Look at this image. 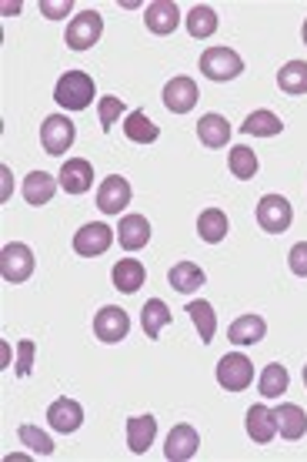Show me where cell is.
I'll list each match as a JSON object with an SVG mask.
<instances>
[{"instance_id":"1","label":"cell","mask_w":307,"mask_h":462,"mask_svg":"<svg viewBox=\"0 0 307 462\" xmlns=\"http://www.w3.org/2000/svg\"><path fill=\"white\" fill-rule=\"evenodd\" d=\"M54 101L68 111H84L94 101V78L87 70H68L54 88Z\"/></svg>"},{"instance_id":"2","label":"cell","mask_w":307,"mask_h":462,"mask_svg":"<svg viewBox=\"0 0 307 462\" xmlns=\"http://www.w3.org/2000/svg\"><path fill=\"white\" fill-rule=\"evenodd\" d=\"M240 70H244V60L230 47H207L204 54H201V74H204L207 81H234Z\"/></svg>"},{"instance_id":"3","label":"cell","mask_w":307,"mask_h":462,"mask_svg":"<svg viewBox=\"0 0 307 462\" xmlns=\"http://www.w3.org/2000/svg\"><path fill=\"white\" fill-rule=\"evenodd\" d=\"M0 275H4V282H11V285L27 282V278L34 275V252L23 242L4 245V252H0Z\"/></svg>"},{"instance_id":"4","label":"cell","mask_w":307,"mask_h":462,"mask_svg":"<svg viewBox=\"0 0 307 462\" xmlns=\"http://www.w3.org/2000/svg\"><path fill=\"white\" fill-rule=\"evenodd\" d=\"M294 221V208L284 195H264L261 205H257V225H261L267 235H284Z\"/></svg>"},{"instance_id":"5","label":"cell","mask_w":307,"mask_h":462,"mask_svg":"<svg viewBox=\"0 0 307 462\" xmlns=\"http://www.w3.org/2000/svg\"><path fill=\"white\" fill-rule=\"evenodd\" d=\"M217 382H221V389H228V393H244L250 382H254V365H250L248 356H240V352H230L217 362Z\"/></svg>"},{"instance_id":"6","label":"cell","mask_w":307,"mask_h":462,"mask_svg":"<svg viewBox=\"0 0 307 462\" xmlns=\"http://www.w3.org/2000/svg\"><path fill=\"white\" fill-rule=\"evenodd\" d=\"M74 138H77V131H74V121H70L68 115L44 117V125H41V144H44L47 154H54V158H58V154L70 151Z\"/></svg>"},{"instance_id":"7","label":"cell","mask_w":307,"mask_h":462,"mask_svg":"<svg viewBox=\"0 0 307 462\" xmlns=\"http://www.w3.org/2000/svg\"><path fill=\"white\" fill-rule=\"evenodd\" d=\"M101 34H104V17L97 11H84L68 23V37L64 41H68L70 51H87V47H94L101 41Z\"/></svg>"},{"instance_id":"8","label":"cell","mask_w":307,"mask_h":462,"mask_svg":"<svg viewBox=\"0 0 307 462\" xmlns=\"http://www.w3.org/2000/svg\"><path fill=\"white\" fill-rule=\"evenodd\" d=\"M111 245H114V228L104 225V221H91V225H84V228L74 235V252L84 254V258H97V254H104Z\"/></svg>"},{"instance_id":"9","label":"cell","mask_w":307,"mask_h":462,"mask_svg":"<svg viewBox=\"0 0 307 462\" xmlns=\"http://www.w3.org/2000/svg\"><path fill=\"white\" fill-rule=\"evenodd\" d=\"M131 332V319H127L124 309H117V305H104L101 312L94 315V336L107 342V346H114L121 338H127Z\"/></svg>"},{"instance_id":"10","label":"cell","mask_w":307,"mask_h":462,"mask_svg":"<svg viewBox=\"0 0 307 462\" xmlns=\"http://www.w3.org/2000/svg\"><path fill=\"white\" fill-rule=\"evenodd\" d=\"M127 205H131V185H127V178H121V174L104 178L101 188H97V208L104 215H121Z\"/></svg>"},{"instance_id":"11","label":"cell","mask_w":307,"mask_h":462,"mask_svg":"<svg viewBox=\"0 0 307 462\" xmlns=\"http://www.w3.org/2000/svg\"><path fill=\"white\" fill-rule=\"evenodd\" d=\"M58 181L68 195H87L94 188V164L87 158H68Z\"/></svg>"},{"instance_id":"12","label":"cell","mask_w":307,"mask_h":462,"mask_svg":"<svg viewBox=\"0 0 307 462\" xmlns=\"http://www.w3.org/2000/svg\"><path fill=\"white\" fill-rule=\"evenodd\" d=\"M144 23H148L150 34L167 37V34L177 31V23H181V11H177V4H174V0H154V4H148V11H144Z\"/></svg>"},{"instance_id":"13","label":"cell","mask_w":307,"mask_h":462,"mask_svg":"<svg viewBox=\"0 0 307 462\" xmlns=\"http://www.w3.org/2000/svg\"><path fill=\"white\" fill-rule=\"evenodd\" d=\"M197 105V84L191 78H174L164 84V107L171 115H187Z\"/></svg>"},{"instance_id":"14","label":"cell","mask_w":307,"mask_h":462,"mask_svg":"<svg viewBox=\"0 0 307 462\" xmlns=\"http://www.w3.org/2000/svg\"><path fill=\"white\" fill-rule=\"evenodd\" d=\"M47 422H50V429H58V432H77L80 422H84V405L77 402V399H58V402H50V409H47Z\"/></svg>"},{"instance_id":"15","label":"cell","mask_w":307,"mask_h":462,"mask_svg":"<svg viewBox=\"0 0 307 462\" xmlns=\"http://www.w3.org/2000/svg\"><path fill=\"white\" fill-rule=\"evenodd\" d=\"M197 446H201V436L194 426H174L171 436H167V446H164V456L171 462H187L197 456Z\"/></svg>"},{"instance_id":"16","label":"cell","mask_w":307,"mask_h":462,"mask_svg":"<svg viewBox=\"0 0 307 462\" xmlns=\"http://www.w3.org/2000/svg\"><path fill=\"white\" fill-rule=\"evenodd\" d=\"M158 439V419L154 416H131L127 419V446L134 456H144V452L154 446Z\"/></svg>"},{"instance_id":"17","label":"cell","mask_w":307,"mask_h":462,"mask_svg":"<svg viewBox=\"0 0 307 462\" xmlns=\"http://www.w3.org/2000/svg\"><path fill=\"white\" fill-rule=\"evenodd\" d=\"M248 436L257 442V446L274 442V436H277V416H274V409H267V405H250L248 409Z\"/></svg>"},{"instance_id":"18","label":"cell","mask_w":307,"mask_h":462,"mask_svg":"<svg viewBox=\"0 0 307 462\" xmlns=\"http://www.w3.org/2000/svg\"><path fill=\"white\" fill-rule=\"evenodd\" d=\"M117 238H121V248L140 252V248L150 242V221L144 218V215H124V218H121V228H117Z\"/></svg>"},{"instance_id":"19","label":"cell","mask_w":307,"mask_h":462,"mask_svg":"<svg viewBox=\"0 0 307 462\" xmlns=\"http://www.w3.org/2000/svg\"><path fill=\"white\" fill-rule=\"evenodd\" d=\"M264 336H267V322H264L261 315H240L238 322H230V328H228V338L240 348L257 346Z\"/></svg>"},{"instance_id":"20","label":"cell","mask_w":307,"mask_h":462,"mask_svg":"<svg viewBox=\"0 0 307 462\" xmlns=\"http://www.w3.org/2000/svg\"><path fill=\"white\" fill-rule=\"evenodd\" d=\"M274 416H277V432H281L284 439H291V442L304 439L307 416H304V409H301V405H294V402L277 405V409H274Z\"/></svg>"},{"instance_id":"21","label":"cell","mask_w":307,"mask_h":462,"mask_svg":"<svg viewBox=\"0 0 307 462\" xmlns=\"http://www.w3.org/2000/svg\"><path fill=\"white\" fill-rule=\"evenodd\" d=\"M58 185L60 181H54L47 171H31L27 178H23V201H27V205H34V208L50 205V198H54Z\"/></svg>"},{"instance_id":"22","label":"cell","mask_w":307,"mask_h":462,"mask_svg":"<svg viewBox=\"0 0 307 462\" xmlns=\"http://www.w3.org/2000/svg\"><path fill=\"white\" fill-rule=\"evenodd\" d=\"M197 138L204 148H228L230 141V125L224 115H204L197 121Z\"/></svg>"},{"instance_id":"23","label":"cell","mask_w":307,"mask_h":462,"mask_svg":"<svg viewBox=\"0 0 307 462\" xmlns=\"http://www.w3.org/2000/svg\"><path fill=\"white\" fill-rule=\"evenodd\" d=\"M111 278H114V289L124 291V295H134L140 285H144V278H148V268L140 265L137 258H121L114 265V272H111Z\"/></svg>"},{"instance_id":"24","label":"cell","mask_w":307,"mask_h":462,"mask_svg":"<svg viewBox=\"0 0 307 462\" xmlns=\"http://www.w3.org/2000/svg\"><path fill=\"white\" fill-rule=\"evenodd\" d=\"M228 231H230L228 215H224L221 208H207V211H201V218H197V235H201V242H207V245H221L224 238H228Z\"/></svg>"},{"instance_id":"25","label":"cell","mask_w":307,"mask_h":462,"mask_svg":"<svg viewBox=\"0 0 307 462\" xmlns=\"http://www.w3.org/2000/svg\"><path fill=\"white\" fill-rule=\"evenodd\" d=\"M124 134L134 141V144H154V141L160 138V127L150 121L148 111L137 107V111H131V115L124 117Z\"/></svg>"},{"instance_id":"26","label":"cell","mask_w":307,"mask_h":462,"mask_svg":"<svg viewBox=\"0 0 307 462\" xmlns=\"http://www.w3.org/2000/svg\"><path fill=\"white\" fill-rule=\"evenodd\" d=\"M167 282H171L174 291L187 295V291L201 289V285L207 282V275H204V268L194 265V262H177V265H174L171 272H167Z\"/></svg>"},{"instance_id":"27","label":"cell","mask_w":307,"mask_h":462,"mask_svg":"<svg viewBox=\"0 0 307 462\" xmlns=\"http://www.w3.org/2000/svg\"><path fill=\"white\" fill-rule=\"evenodd\" d=\"M277 88L291 97L307 94V60H287L284 68L277 70Z\"/></svg>"},{"instance_id":"28","label":"cell","mask_w":307,"mask_h":462,"mask_svg":"<svg viewBox=\"0 0 307 462\" xmlns=\"http://www.w3.org/2000/svg\"><path fill=\"white\" fill-rule=\"evenodd\" d=\"M217 14L214 7H207V4H197V7H191V14H187V34L194 37V41H207V37L217 34Z\"/></svg>"},{"instance_id":"29","label":"cell","mask_w":307,"mask_h":462,"mask_svg":"<svg viewBox=\"0 0 307 462\" xmlns=\"http://www.w3.org/2000/svg\"><path fill=\"white\" fill-rule=\"evenodd\" d=\"M140 325H144V336L158 338L164 332V325H171V309L164 299H150L144 309H140Z\"/></svg>"},{"instance_id":"30","label":"cell","mask_w":307,"mask_h":462,"mask_svg":"<svg viewBox=\"0 0 307 462\" xmlns=\"http://www.w3.org/2000/svg\"><path fill=\"white\" fill-rule=\"evenodd\" d=\"M244 134H254V138H277L284 131V121L274 115V111H254L248 115V121L240 125Z\"/></svg>"},{"instance_id":"31","label":"cell","mask_w":307,"mask_h":462,"mask_svg":"<svg viewBox=\"0 0 307 462\" xmlns=\"http://www.w3.org/2000/svg\"><path fill=\"white\" fill-rule=\"evenodd\" d=\"M287 385H291V375L281 362H274L267 369L261 372V382H257V389H261L264 399H281L287 393Z\"/></svg>"},{"instance_id":"32","label":"cell","mask_w":307,"mask_h":462,"mask_svg":"<svg viewBox=\"0 0 307 462\" xmlns=\"http://www.w3.org/2000/svg\"><path fill=\"white\" fill-rule=\"evenodd\" d=\"M187 312H191V322H194V328L201 332V342H214V332H217V315H214V309H211V301H191L187 305Z\"/></svg>"},{"instance_id":"33","label":"cell","mask_w":307,"mask_h":462,"mask_svg":"<svg viewBox=\"0 0 307 462\" xmlns=\"http://www.w3.org/2000/svg\"><path fill=\"white\" fill-rule=\"evenodd\" d=\"M228 164H230V174H234V178H240V181H250V178L257 174V154H254L250 148H244V144L230 148Z\"/></svg>"},{"instance_id":"34","label":"cell","mask_w":307,"mask_h":462,"mask_svg":"<svg viewBox=\"0 0 307 462\" xmlns=\"http://www.w3.org/2000/svg\"><path fill=\"white\" fill-rule=\"evenodd\" d=\"M17 436H21V442L34 452V456H50V452H54V442H50V436H47V432H41L37 426H21V429H17Z\"/></svg>"},{"instance_id":"35","label":"cell","mask_w":307,"mask_h":462,"mask_svg":"<svg viewBox=\"0 0 307 462\" xmlns=\"http://www.w3.org/2000/svg\"><path fill=\"white\" fill-rule=\"evenodd\" d=\"M124 115V97H101L97 101V117H101V131H111L117 117Z\"/></svg>"},{"instance_id":"36","label":"cell","mask_w":307,"mask_h":462,"mask_svg":"<svg viewBox=\"0 0 307 462\" xmlns=\"http://www.w3.org/2000/svg\"><path fill=\"white\" fill-rule=\"evenodd\" d=\"M34 352H37V346L31 338H21V342H17V375H21V379H27L31 369H34Z\"/></svg>"},{"instance_id":"37","label":"cell","mask_w":307,"mask_h":462,"mask_svg":"<svg viewBox=\"0 0 307 462\" xmlns=\"http://www.w3.org/2000/svg\"><path fill=\"white\" fill-rule=\"evenodd\" d=\"M287 265L297 278H307V242H297L287 254Z\"/></svg>"},{"instance_id":"38","label":"cell","mask_w":307,"mask_h":462,"mask_svg":"<svg viewBox=\"0 0 307 462\" xmlns=\"http://www.w3.org/2000/svg\"><path fill=\"white\" fill-rule=\"evenodd\" d=\"M41 14L50 17V21H60L70 14V0H41Z\"/></svg>"},{"instance_id":"39","label":"cell","mask_w":307,"mask_h":462,"mask_svg":"<svg viewBox=\"0 0 307 462\" xmlns=\"http://www.w3.org/2000/svg\"><path fill=\"white\" fill-rule=\"evenodd\" d=\"M301 37H304V44H307V21H304V31H301Z\"/></svg>"},{"instance_id":"40","label":"cell","mask_w":307,"mask_h":462,"mask_svg":"<svg viewBox=\"0 0 307 462\" xmlns=\"http://www.w3.org/2000/svg\"><path fill=\"white\" fill-rule=\"evenodd\" d=\"M304 385H307V365H304Z\"/></svg>"}]
</instances>
